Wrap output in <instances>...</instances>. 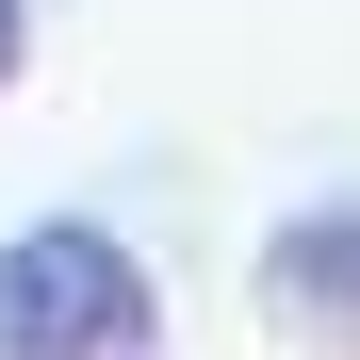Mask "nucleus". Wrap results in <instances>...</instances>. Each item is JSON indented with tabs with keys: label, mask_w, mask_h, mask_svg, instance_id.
<instances>
[{
	"label": "nucleus",
	"mask_w": 360,
	"mask_h": 360,
	"mask_svg": "<svg viewBox=\"0 0 360 360\" xmlns=\"http://www.w3.org/2000/svg\"><path fill=\"white\" fill-rule=\"evenodd\" d=\"M0 360H164V278L115 213L0 229Z\"/></svg>",
	"instance_id": "nucleus-1"
},
{
	"label": "nucleus",
	"mask_w": 360,
	"mask_h": 360,
	"mask_svg": "<svg viewBox=\"0 0 360 360\" xmlns=\"http://www.w3.org/2000/svg\"><path fill=\"white\" fill-rule=\"evenodd\" d=\"M33 66V0H0V82H17Z\"/></svg>",
	"instance_id": "nucleus-3"
},
{
	"label": "nucleus",
	"mask_w": 360,
	"mask_h": 360,
	"mask_svg": "<svg viewBox=\"0 0 360 360\" xmlns=\"http://www.w3.org/2000/svg\"><path fill=\"white\" fill-rule=\"evenodd\" d=\"M262 311L311 360H360V180H328V197H295L262 229Z\"/></svg>",
	"instance_id": "nucleus-2"
}]
</instances>
